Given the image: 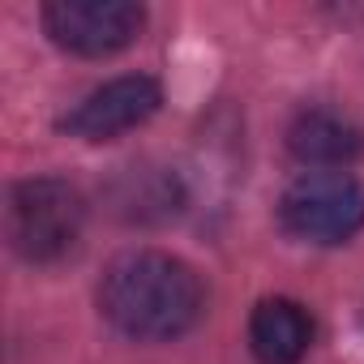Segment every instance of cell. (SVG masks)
Here are the masks:
<instances>
[{"instance_id": "cell-3", "label": "cell", "mask_w": 364, "mask_h": 364, "mask_svg": "<svg viewBox=\"0 0 364 364\" xmlns=\"http://www.w3.org/2000/svg\"><path fill=\"white\" fill-rule=\"evenodd\" d=\"M279 223L304 245H347L364 228V185L351 171H304L279 198Z\"/></svg>"}, {"instance_id": "cell-4", "label": "cell", "mask_w": 364, "mask_h": 364, "mask_svg": "<svg viewBox=\"0 0 364 364\" xmlns=\"http://www.w3.org/2000/svg\"><path fill=\"white\" fill-rule=\"evenodd\" d=\"M146 9L133 0H52L43 9V31L56 48L73 56H116L141 35Z\"/></svg>"}, {"instance_id": "cell-1", "label": "cell", "mask_w": 364, "mask_h": 364, "mask_svg": "<svg viewBox=\"0 0 364 364\" xmlns=\"http://www.w3.org/2000/svg\"><path fill=\"white\" fill-rule=\"evenodd\" d=\"M206 287L189 262L159 249H129L99 279V313L137 343H167L198 326Z\"/></svg>"}, {"instance_id": "cell-2", "label": "cell", "mask_w": 364, "mask_h": 364, "mask_svg": "<svg viewBox=\"0 0 364 364\" xmlns=\"http://www.w3.org/2000/svg\"><path fill=\"white\" fill-rule=\"evenodd\" d=\"M9 245L31 266L69 257L86 228V202L60 176H31L9 193Z\"/></svg>"}, {"instance_id": "cell-5", "label": "cell", "mask_w": 364, "mask_h": 364, "mask_svg": "<svg viewBox=\"0 0 364 364\" xmlns=\"http://www.w3.org/2000/svg\"><path fill=\"white\" fill-rule=\"evenodd\" d=\"M159 103H163V90L154 77L124 73V77L95 86L82 103H73V112L60 120V129L82 137V141H112V137L146 124L159 112Z\"/></svg>"}, {"instance_id": "cell-6", "label": "cell", "mask_w": 364, "mask_h": 364, "mask_svg": "<svg viewBox=\"0 0 364 364\" xmlns=\"http://www.w3.org/2000/svg\"><path fill=\"white\" fill-rule=\"evenodd\" d=\"M287 150L317 171H347L364 154V129L330 107H304L287 129Z\"/></svg>"}, {"instance_id": "cell-7", "label": "cell", "mask_w": 364, "mask_h": 364, "mask_svg": "<svg viewBox=\"0 0 364 364\" xmlns=\"http://www.w3.org/2000/svg\"><path fill=\"white\" fill-rule=\"evenodd\" d=\"M249 347L262 364H300L313 347V317L300 300L270 296L249 317Z\"/></svg>"}]
</instances>
